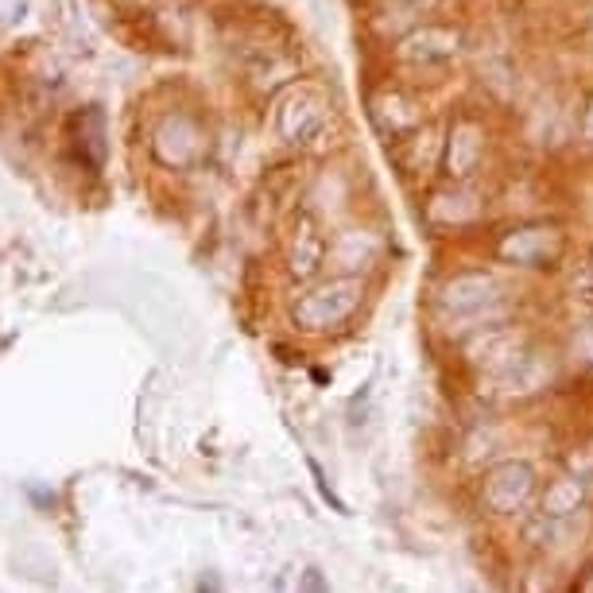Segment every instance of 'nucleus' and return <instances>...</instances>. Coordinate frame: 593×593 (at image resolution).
Returning <instances> with one entry per match:
<instances>
[{
	"label": "nucleus",
	"instance_id": "f257e3e1",
	"mask_svg": "<svg viewBox=\"0 0 593 593\" xmlns=\"http://www.w3.org/2000/svg\"><path fill=\"white\" fill-rule=\"evenodd\" d=\"M322 121H326V109H322V93L314 90H291L276 113L280 136L288 144H306L322 128Z\"/></svg>",
	"mask_w": 593,
	"mask_h": 593
},
{
	"label": "nucleus",
	"instance_id": "f03ea898",
	"mask_svg": "<svg viewBox=\"0 0 593 593\" xmlns=\"http://www.w3.org/2000/svg\"><path fill=\"white\" fill-rule=\"evenodd\" d=\"M461 51V32L446 24H423L412 35L400 40V58L404 63H443Z\"/></svg>",
	"mask_w": 593,
	"mask_h": 593
},
{
	"label": "nucleus",
	"instance_id": "7ed1b4c3",
	"mask_svg": "<svg viewBox=\"0 0 593 593\" xmlns=\"http://www.w3.org/2000/svg\"><path fill=\"white\" fill-rule=\"evenodd\" d=\"M481 159H485V128L466 116V121L454 124L450 141H446V175L450 179H470Z\"/></svg>",
	"mask_w": 593,
	"mask_h": 593
},
{
	"label": "nucleus",
	"instance_id": "20e7f679",
	"mask_svg": "<svg viewBox=\"0 0 593 593\" xmlns=\"http://www.w3.org/2000/svg\"><path fill=\"white\" fill-rule=\"evenodd\" d=\"M559 245H562L559 230H551V225H532V230L512 233L501 245V256H508V260L516 264H536V260H547L551 253H559Z\"/></svg>",
	"mask_w": 593,
	"mask_h": 593
},
{
	"label": "nucleus",
	"instance_id": "39448f33",
	"mask_svg": "<svg viewBox=\"0 0 593 593\" xmlns=\"http://www.w3.org/2000/svg\"><path fill=\"white\" fill-rule=\"evenodd\" d=\"M322 253H326V240L318 237L314 217L303 214V222H299V230H295V245H291V268H295L299 276H311L314 268H318Z\"/></svg>",
	"mask_w": 593,
	"mask_h": 593
},
{
	"label": "nucleus",
	"instance_id": "423d86ee",
	"mask_svg": "<svg viewBox=\"0 0 593 593\" xmlns=\"http://www.w3.org/2000/svg\"><path fill=\"white\" fill-rule=\"evenodd\" d=\"M430 217L443 225H466L478 217V202H473L461 187L443 190V194H435V202H430Z\"/></svg>",
	"mask_w": 593,
	"mask_h": 593
},
{
	"label": "nucleus",
	"instance_id": "0eeeda50",
	"mask_svg": "<svg viewBox=\"0 0 593 593\" xmlns=\"http://www.w3.org/2000/svg\"><path fill=\"white\" fill-rule=\"evenodd\" d=\"M582 136L593 144V98L585 101V113H582Z\"/></svg>",
	"mask_w": 593,
	"mask_h": 593
}]
</instances>
